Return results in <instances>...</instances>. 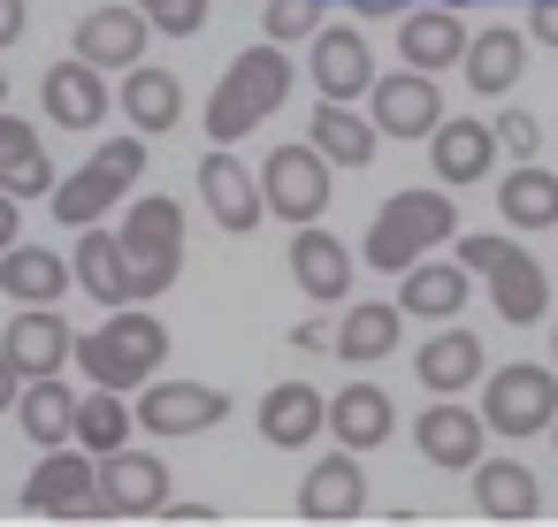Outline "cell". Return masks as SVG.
Listing matches in <instances>:
<instances>
[{"instance_id":"cb8c5ba5","label":"cell","mask_w":558,"mask_h":527,"mask_svg":"<svg viewBox=\"0 0 558 527\" xmlns=\"http://www.w3.org/2000/svg\"><path fill=\"white\" fill-rule=\"evenodd\" d=\"M146 9L131 0V9H93V16H77V54L93 62V70H131V62H146Z\"/></svg>"},{"instance_id":"d590c367","label":"cell","mask_w":558,"mask_h":527,"mask_svg":"<svg viewBox=\"0 0 558 527\" xmlns=\"http://www.w3.org/2000/svg\"><path fill=\"white\" fill-rule=\"evenodd\" d=\"M497 215H505L512 230H558V176L535 169V161L505 169V184H497Z\"/></svg>"},{"instance_id":"ffe728a7","label":"cell","mask_w":558,"mask_h":527,"mask_svg":"<svg viewBox=\"0 0 558 527\" xmlns=\"http://www.w3.org/2000/svg\"><path fill=\"white\" fill-rule=\"evenodd\" d=\"M367 85H375V47L352 24L314 32V93L322 100H367Z\"/></svg>"},{"instance_id":"ab89813d","label":"cell","mask_w":558,"mask_h":527,"mask_svg":"<svg viewBox=\"0 0 558 527\" xmlns=\"http://www.w3.org/2000/svg\"><path fill=\"white\" fill-rule=\"evenodd\" d=\"M146 24L169 32V39H199V32H207V0H154Z\"/></svg>"},{"instance_id":"3957f363","label":"cell","mask_w":558,"mask_h":527,"mask_svg":"<svg viewBox=\"0 0 558 527\" xmlns=\"http://www.w3.org/2000/svg\"><path fill=\"white\" fill-rule=\"evenodd\" d=\"M451 230H459V199H444V192H398V199H383V215L367 222V268L398 275V268H413L421 253H436Z\"/></svg>"},{"instance_id":"f907efd6","label":"cell","mask_w":558,"mask_h":527,"mask_svg":"<svg viewBox=\"0 0 558 527\" xmlns=\"http://www.w3.org/2000/svg\"><path fill=\"white\" fill-rule=\"evenodd\" d=\"M138 9H154V0H138Z\"/></svg>"},{"instance_id":"7a4b0ae2","label":"cell","mask_w":558,"mask_h":527,"mask_svg":"<svg viewBox=\"0 0 558 527\" xmlns=\"http://www.w3.org/2000/svg\"><path fill=\"white\" fill-rule=\"evenodd\" d=\"M70 352H77V367H85L100 390H138L146 375H161V359H169V329H161L154 314H138V298H131V306H108V321L85 329Z\"/></svg>"},{"instance_id":"f546056e","label":"cell","mask_w":558,"mask_h":527,"mask_svg":"<svg viewBox=\"0 0 558 527\" xmlns=\"http://www.w3.org/2000/svg\"><path fill=\"white\" fill-rule=\"evenodd\" d=\"M0 192H9L16 207H24V199H39V192H54L47 138H39L24 115H9V108H0Z\"/></svg>"},{"instance_id":"7dc6e473","label":"cell","mask_w":558,"mask_h":527,"mask_svg":"<svg viewBox=\"0 0 558 527\" xmlns=\"http://www.w3.org/2000/svg\"><path fill=\"white\" fill-rule=\"evenodd\" d=\"M543 436H550V451H558V413H550V428H543Z\"/></svg>"},{"instance_id":"8992f818","label":"cell","mask_w":558,"mask_h":527,"mask_svg":"<svg viewBox=\"0 0 558 527\" xmlns=\"http://www.w3.org/2000/svg\"><path fill=\"white\" fill-rule=\"evenodd\" d=\"M459 260L489 283V306H497L505 329H527V321L550 314V275H543L535 253H520L505 237H459Z\"/></svg>"},{"instance_id":"52a82bcc","label":"cell","mask_w":558,"mask_h":527,"mask_svg":"<svg viewBox=\"0 0 558 527\" xmlns=\"http://www.w3.org/2000/svg\"><path fill=\"white\" fill-rule=\"evenodd\" d=\"M482 428L489 436H505V443H527V436H543L550 428V413H558V382H550V367H505V375H482Z\"/></svg>"},{"instance_id":"f1b7e54d","label":"cell","mask_w":558,"mask_h":527,"mask_svg":"<svg viewBox=\"0 0 558 527\" xmlns=\"http://www.w3.org/2000/svg\"><path fill=\"white\" fill-rule=\"evenodd\" d=\"M459 70H466V85H474L482 100H505V93L520 85V70H527V39H520L512 24L466 32V54H459Z\"/></svg>"},{"instance_id":"6da1fadb","label":"cell","mask_w":558,"mask_h":527,"mask_svg":"<svg viewBox=\"0 0 558 527\" xmlns=\"http://www.w3.org/2000/svg\"><path fill=\"white\" fill-rule=\"evenodd\" d=\"M291 85H299V70H291V54L268 39V47H245L238 62H230V77L215 85V100H207V138L215 146H230V138H253L283 100H291Z\"/></svg>"},{"instance_id":"e575fe53","label":"cell","mask_w":558,"mask_h":527,"mask_svg":"<svg viewBox=\"0 0 558 527\" xmlns=\"http://www.w3.org/2000/svg\"><path fill=\"white\" fill-rule=\"evenodd\" d=\"M16 420H24V436H32L39 451H54V443H70V428H77V390L54 382V375H32V382L16 390Z\"/></svg>"},{"instance_id":"83f0119b","label":"cell","mask_w":558,"mask_h":527,"mask_svg":"<svg viewBox=\"0 0 558 527\" xmlns=\"http://www.w3.org/2000/svg\"><path fill=\"white\" fill-rule=\"evenodd\" d=\"M329 443L337 451H375V443H390V428H398V413H390V397H383V382H344L337 397H329Z\"/></svg>"},{"instance_id":"30bf717a","label":"cell","mask_w":558,"mask_h":527,"mask_svg":"<svg viewBox=\"0 0 558 527\" xmlns=\"http://www.w3.org/2000/svg\"><path fill=\"white\" fill-rule=\"evenodd\" d=\"M93 481H100V512H116V519H161V504H169V466L131 443L100 451Z\"/></svg>"},{"instance_id":"60d3db41","label":"cell","mask_w":558,"mask_h":527,"mask_svg":"<svg viewBox=\"0 0 558 527\" xmlns=\"http://www.w3.org/2000/svg\"><path fill=\"white\" fill-rule=\"evenodd\" d=\"M527 39H543V47H558V0H527Z\"/></svg>"},{"instance_id":"8fae6325","label":"cell","mask_w":558,"mask_h":527,"mask_svg":"<svg viewBox=\"0 0 558 527\" xmlns=\"http://www.w3.org/2000/svg\"><path fill=\"white\" fill-rule=\"evenodd\" d=\"M222 413H230V390H215V382H154V375H146V390H138V428L161 436V443L199 436V428H215Z\"/></svg>"},{"instance_id":"816d5d0a","label":"cell","mask_w":558,"mask_h":527,"mask_svg":"<svg viewBox=\"0 0 558 527\" xmlns=\"http://www.w3.org/2000/svg\"><path fill=\"white\" fill-rule=\"evenodd\" d=\"M451 9H466V0H451Z\"/></svg>"},{"instance_id":"7c38bea8","label":"cell","mask_w":558,"mask_h":527,"mask_svg":"<svg viewBox=\"0 0 558 527\" xmlns=\"http://www.w3.org/2000/svg\"><path fill=\"white\" fill-rule=\"evenodd\" d=\"M459 54H466V16L451 0H413V9H398V62L405 70L444 77V70H459Z\"/></svg>"},{"instance_id":"d6986e66","label":"cell","mask_w":558,"mask_h":527,"mask_svg":"<svg viewBox=\"0 0 558 527\" xmlns=\"http://www.w3.org/2000/svg\"><path fill=\"white\" fill-rule=\"evenodd\" d=\"M413 443H421V458H428V466H444V474H466V466L482 458L489 428H482V413H474V405H459V397H436V405L413 420Z\"/></svg>"},{"instance_id":"ee69618b","label":"cell","mask_w":558,"mask_h":527,"mask_svg":"<svg viewBox=\"0 0 558 527\" xmlns=\"http://www.w3.org/2000/svg\"><path fill=\"white\" fill-rule=\"evenodd\" d=\"M344 9H360V16H383V9H390V16H398V9H413V0H344Z\"/></svg>"},{"instance_id":"74e56055","label":"cell","mask_w":558,"mask_h":527,"mask_svg":"<svg viewBox=\"0 0 558 527\" xmlns=\"http://www.w3.org/2000/svg\"><path fill=\"white\" fill-rule=\"evenodd\" d=\"M322 32V0H268V39L291 47V39H314Z\"/></svg>"},{"instance_id":"7bdbcfd3","label":"cell","mask_w":558,"mask_h":527,"mask_svg":"<svg viewBox=\"0 0 558 527\" xmlns=\"http://www.w3.org/2000/svg\"><path fill=\"white\" fill-rule=\"evenodd\" d=\"M161 519H177V527H215L222 512H215V504H161Z\"/></svg>"},{"instance_id":"f6af8a7d","label":"cell","mask_w":558,"mask_h":527,"mask_svg":"<svg viewBox=\"0 0 558 527\" xmlns=\"http://www.w3.org/2000/svg\"><path fill=\"white\" fill-rule=\"evenodd\" d=\"M0 245H16V199L0 192Z\"/></svg>"},{"instance_id":"4316f807","label":"cell","mask_w":558,"mask_h":527,"mask_svg":"<svg viewBox=\"0 0 558 527\" xmlns=\"http://www.w3.org/2000/svg\"><path fill=\"white\" fill-rule=\"evenodd\" d=\"M291 283H299L314 306H337V298L352 291V253H344L322 222H299V237H291Z\"/></svg>"},{"instance_id":"ac0fdd59","label":"cell","mask_w":558,"mask_h":527,"mask_svg":"<svg viewBox=\"0 0 558 527\" xmlns=\"http://www.w3.org/2000/svg\"><path fill=\"white\" fill-rule=\"evenodd\" d=\"M466 291H474V268L466 260H413V268H398V314L405 321H459V306H466Z\"/></svg>"},{"instance_id":"e0dca14e","label":"cell","mask_w":558,"mask_h":527,"mask_svg":"<svg viewBox=\"0 0 558 527\" xmlns=\"http://www.w3.org/2000/svg\"><path fill=\"white\" fill-rule=\"evenodd\" d=\"M199 207L230 230V237H245V230H260V215H268V199H260V176L238 161V154H207L199 161Z\"/></svg>"},{"instance_id":"bcb514c9","label":"cell","mask_w":558,"mask_h":527,"mask_svg":"<svg viewBox=\"0 0 558 527\" xmlns=\"http://www.w3.org/2000/svg\"><path fill=\"white\" fill-rule=\"evenodd\" d=\"M9 405H16V367L0 359V413H9Z\"/></svg>"},{"instance_id":"836d02e7","label":"cell","mask_w":558,"mask_h":527,"mask_svg":"<svg viewBox=\"0 0 558 527\" xmlns=\"http://www.w3.org/2000/svg\"><path fill=\"white\" fill-rule=\"evenodd\" d=\"M0 291L16 306H54L70 291V260L47 245H0Z\"/></svg>"},{"instance_id":"603a6c76","label":"cell","mask_w":558,"mask_h":527,"mask_svg":"<svg viewBox=\"0 0 558 527\" xmlns=\"http://www.w3.org/2000/svg\"><path fill=\"white\" fill-rule=\"evenodd\" d=\"M466 474H474V512H482V519L527 527V519L543 512V489H535V474H527L520 458H474Z\"/></svg>"},{"instance_id":"277c9868","label":"cell","mask_w":558,"mask_h":527,"mask_svg":"<svg viewBox=\"0 0 558 527\" xmlns=\"http://www.w3.org/2000/svg\"><path fill=\"white\" fill-rule=\"evenodd\" d=\"M138 176H146V138L138 131L131 138H108L77 176H54V222H70V230L100 222L108 207H123L138 192Z\"/></svg>"},{"instance_id":"d6a6232c","label":"cell","mask_w":558,"mask_h":527,"mask_svg":"<svg viewBox=\"0 0 558 527\" xmlns=\"http://www.w3.org/2000/svg\"><path fill=\"white\" fill-rule=\"evenodd\" d=\"M398 336H405V314H398V298L383 306H344V321H337V336H329V352L337 359H352V367H375V359H390L398 352Z\"/></svg>"},{"instance_id":"c3c4849f","label":"cell","mask_w":558,"mask_h":527,"mask_svg":"<svg viewBox=\"0 0 558 527\" xmlns=\"http://www.w3.org/2000/svg\"><path fill=\"white\" fill-rule=\"evenodd\" d=\"M0 108H9V77H0Z\"/></svg>"},{"instance_id":"9c48e42d","label":"cell","mask_w":558,"mask_h":527,"mask_svg":"<svg viewBox=\"0 0 558 527\" xmlns=\"http://www.w3.org/2000/svg\"><path fill=\"white\" fill-rule=\"evenodd\" d=\"M24 504L39 519H93L100 512V481H93V451L85 443H54L39 451L32 481H24Z\"/></svg>"},{"instance_id":"8d00e7d4","label":"cell","mask_w":558,"mask_h":527,"mask_svg":"<svg viewBox=\"0 0 558 527\" xmlns=\"http://www.w3.org/2000/svg\"><path fill=\"white\" fill-rule=\"evenodd\" d=\"M70 443H85L93 458H100V451H116V443H131V397L93 382V390L77 397V428H70Z\"/></svg>"},{"instance_id":"681fc988","label":"cell","mask_w":558,"mask_h":527,"mask_svg":"<svg viewBox=\"0 0 558 527\" xmlns=\"http://www.w3.org/2000/svg\"><path fill=\"white\" fill-rule=\"evenodd\" d=\"M550 352H558V329H550Z\"/></svg>"},{"instance_id":"484cf974","label":"cell","mask_w":558,"mask_h":527,"mask_svg":"<svg viewBox=\"0 0 558 527\" xmlns=\"http://www.w3.org/2000/svg\"><path fill=\"white\" fill-rule=\"evenodd\" d=\"M306 146H314L329 169H367V161H375V123H367L360 100H314Z\"/></svg>"},{"instance_id":"9a60e30c","label":"cell","mask_w":558,"mask_h":527,"mask_svg":"<svg viewBox=\"0 0 558 527\" xmlns=\"http://www.w3.org/2000/svg\"><path fill=\"white\" fill-rule=\"evenodd\" d=\"M39 100H47V123H62V131H100V123H108V108H116L108 77H100L85 54L54 62V70L39 77Z\"/></svg>"},{"instance_id":"d4e9b609","label":"cell","mask_w":558,"mask_h":527,"mask_svg":"<svg viewBox=\"0 0 558 527\" xmlns=\"http://www.w3.org/2000/svg\"><path fill=\"white\" fill-rule=\"evenodd\" d=\"M116 108H123V123H131L138 138H161V131L184 123V77H177V70H146V62H131Z\"/></svg>"},{"instance_id":"5b68a950","label":"cell","mask_w":558,"mask_h":527,"mask_svg":"<svg viewBox=\"0 0 558 527\" xmlns=\"http://www.w3.org/2000/svg\"><path fill=\"white\" fill-rule=\"evenodd\" d=\"M123 260H131V298H161L184 275V207L177 199H131L123 215Z\"/></svg>"},{"instance_id":"2e32d148","label":"cell","mask_w":558,"mask_h":527,"mask_svg":"<svg viewBox=\"0 0 558 527\" xmlns=\"http://www.w3.org/2000/svg\"><path fill=\"white\" fill-rule=\"evenodd\" d=\"M367 512V474H360V451H329L322 466H306L299 481V519L314 527H344Z\"/></svg>"},{"instance_id":"f35d334b","label":"cell","mask_w":558,"mask_h":527,"mask_svg":"<svg viewBox=\"0 0 558 527\" xmlns=\"http://www.w3.org/2000/svg\"><path fill=\"white\" fill-rule=\"evenodd\" d=\"M489 138H497V146H505L512 161H535V146H543V123H535L527 108H505V115L489 123Z\"/></svg>"},{"instance_id":"44dd1931","label":"cell","mask_w":558,"mask_h":527,"mask_svg":"<svg viewBox=\"0 0 558 527\" xmlns=\"http://www.w3.org/2000/svg\"><path fill=\"white\" fill-rule=\"evenodd\" d=\"M428 161H436V184L459 192V184H482V176L497 169V138H489V123L444 115V123L428 131Z\"/></svg>"},{"instance_id":"7402d4cb","label":"cell","mask_w":558,"mask_h":527,"mask_svg":"<svg viewBox=\"0 0 558 527\" xmlns=\"http://www.w3.org/2000/svg\"><path fill=\"white\" fill-rule=\"evenodd\" d=\"M413 375H421L428 397H459V390H474V382H482V336L436 321V336L413 352Z\"/></svg>"},{"instance_id":"5bb4252c","label":"cell","mask_w":558,"mask_h":527,"mask_svg":"<svg viewBox=\"0 0 558 527\" xmlns=\"http://www.w3.org/2000/svg\"><path fill=\"white\" fill-rule=\"evenodd\" d=\"M70 344H77V329H70L54 306H24L9 329H0V359L16 367V382H32V375H62V367H70Z\"/></svg>"},{"instance_id":"4dcf8cb0","label":"cell","mask_w":558,"mask_h":527,"mask_svg":"<svg viewBox=\"0 0 558 527\" xmlns=\"http://www.w3.org/2000/svg\"><path fill=\"white\" fill-rule=\"evenodd\" d=\"M322 420H329V405H322L314 382H276V390L260 397V443H276V451L322 443Z\"/></svg>"},{"instance_id":"ba28073f","label":"cell","mask_w":558,"mask_h":527,"mask_svg":"<svg viewBox=\"0 0 558 527\" xmlns=\"http://www.w3.org/2000/svg\"><path fill=\"white\" fill-rule=\"evenodd\" d=\"M260 199H268V215H283L291 230H299V222H322V207H329V161H322L306 138L276 146V154L260 161Z\"/></svg>"},{"instance_id":"b9f144b4","label":"cell","mask_w":558,"mask_h":527,"mask_svg":"<svg viewBox=\"0 0 558 527\" xmlns=\"http://www.w3.org/2000/svg\"><path fill=\"white\" fill-rule=\"evenodd\" d=\"M24 24H32L24 0H0V47H16V39H24Z\"/></svg>"},{"instance_id":"4fadbf2b","label":"cell","mask_w":558,"mask_h":527,"mask_svg":"<svg viewBox=\"0 0 558 527\" xmlns=\"http://www.w3.org/2000/svg\"><path fill=\"white\" fill-rule=\"evenodd\" d=\"M367 123L375 138H428L444 123V93L428 70H405V77H375L367 85Z\"/></svg>"},{"instance_id":"1f68e13d","label":"cell","mask_w":558,"mask_h":527,"mask_svg":"<svg viewBox=\"0 0 558 527\" xmlns=\"http://www.w3.org/2000/svg\"><path fill=\"white\" fill-rule=\"evenodd\" d=\"M70 283L93 291L100 306H131V260H123V237L100 230V222H85V230H77V268H70Z\"/></svg>"}]
</instances>
